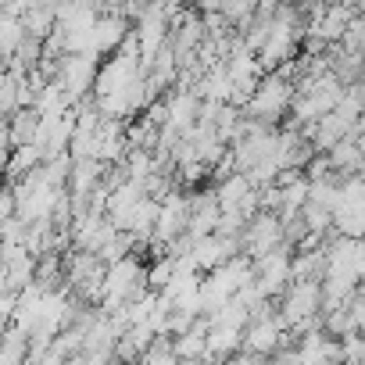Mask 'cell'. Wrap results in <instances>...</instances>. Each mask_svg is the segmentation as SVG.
Masks as SVG:
<instances>
[{"label":"cell","mask_w":365,"mask_h":365,"mask_svg":"<svg viewBox=\"0 0 365 365\" xmlns=\"http://www.w3.org/2000/svg\"><path fill=\"white\" fill-rule=\"evenodd\" d=\"M290 101H294V83L287 76H279L276 68L272 72H262L251 97L240 104V111L247 118H258V122H269V125H279L290 111Z\"/></svg>","instance_id":"1"},{"label":"cell","mask_w":365,"mask_h":365,"mask_svg":"<svg viewBox=\"0 0 365 365\" xmlns=\"http://www.w3.org/2000/svg\"><path fill=\"white\" fill-rule=\"evenodd\" d=\"M93 76H97V54L93 51H72V54H61L58 58V68H54L51 79H58L61 93L72 104H79L83 97H90Z\"/></svg>","instance_id":"2"},{"label":"cell","mask_w":365,"mask_h":365,"mask_svg":"<svg viewBox=\"0 0 365 365\" xmlns=\"http://www.w3.org/2000/svg\"><path fill=\"white\" fill-rule=\"evenodd\" d=\"M322 308V294H319V279H290L283 290H279V322L283 326H294L308 315H315Z\"/></svg>","instance_id":"3"},{"label":"cell","mask_w":365,"mask_h":365,"mask_svg":"<svg viewBox=\"0 0 365 365\" xmlns=\"http://www.w3.org/2000/svg\"><path fill=\"white\" fill-rule=\"evenodd\" d=\"M290 251H294L290 244H279V247H272L269 255H262V258L251 262V269H255V287H258L262 297L276 301L279 290L290 283Z\"/></svg>","instance_id":"4"},{"label":"cell","mask_w":365,"mask_h":365,"mask_svg":"<svg viewBox=\"0 0 365 365\" xmlns=\"http://www.w3.org/2000/svg\"><path fill=\"white\" fill-rule=\"evenodd\" d=\"M129 33V19L122 11H97L93 19V29H90V51L101 58V54H111L122 36Z\"/></svg>","instance_id":"5"},{"label":"cell","mask_w":365,"mask_h":365,"mask_svg":"<svg viewBox=\"0 0 365 365\" xmlns=\"http://www.w3.org/2000/svg\"><path fill=\"white\" fill-rule=\"evenodd\" d=\"M161 101H165V125H172V129H187V125H194V118H197V93L194 90H182V86H168V93H161Z\"/></svg>","instance_id":"6"},{"label":"cell","mask_w":365,"mask_h":365,"mask_svg":"<svg viewBox=\"0 0 365 365\" xmlns=\"http://www.w3.org/2000/svg\"><path fill=\"white\" fill-rule=\"evenodd\" d=\"M4 122H8L11 147H15V143H33V133H36V125H40V111H36L33 104H22V108H15Z\"/></svg>","instance_id":"7"},{"label":"cell","mask_w":365,"mask_h":365,"mask_svg":"<svg viewBox=\"0 0 365 365\" xmlns=\"http://www.w3.org/2000/svg\"><path fill=\"white\" fill-rule=\"evenodd\" d=\"M237 347H240V329L208 326V333H205V354L201 358H233Z\"/></svg>","instance_id":"8"},{"label":"cell","mask_w":365,"mask_h":365,"mask_svg":"<svg viewBox=\"0 0 365 365\" xmlns=\"http://www.w3.org/2000/svg\"><path fill=\"white\" fill-rule=\"evenodd\" d=\"M251 190V179L244 175V172H226L222 179H219V187H215V201H219V208H233L244 194Z\"/></svg>","instance_id":"9"},{"label":"cell","mask_w":365,"mask_h":365,"mask_svg":"<svg viewBox=\"0 0 365 365\" xmlns=\"http://www.w3.org/2000/svg\"><path fill=\"white\" fill-rule=\"evenodd\" d=\"M22 29H26V36H36V40H43L51 29H54V11L51 8H40V4H33V0H29V4L22 8Z\"/></svg>","instance_id":"10"},{"label":"cell","mask_w":365,"mask_h":365,"mask_svg":"<svg viewBox=\"0 0 365 365\" xmlns=\"http://www.w3.org/2000/svg\"><path fill=\"white\" fill-rule=\"evenodd\" d=\"M340 344V361H351V365H361L365 361V340H361V329H351L344 336H336Z\"/></svg>","instance_id":"11"},{"label":"cell","mask_w":365,"mask_h":365,"mask_svg":"<svg viewBox=\"0 0 365 365\" xmlns=\"http://www.w3.org/2000/svg\"><path fill=\"white\" fill-rule=\"evenodd\" d=\"M22 4H29V0H22Z\"/></svg>","instance_id":"12"}]
</instances>
